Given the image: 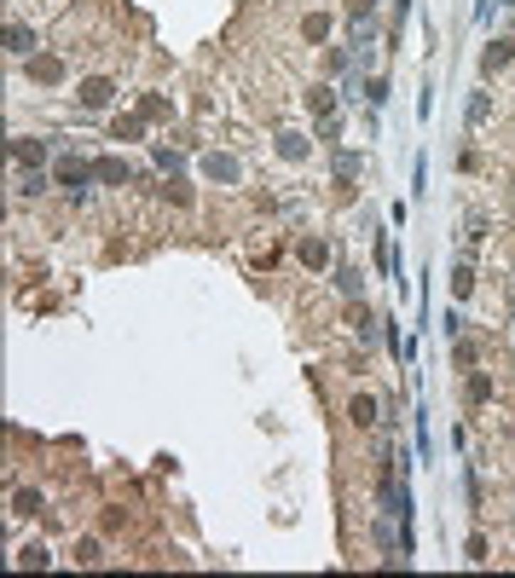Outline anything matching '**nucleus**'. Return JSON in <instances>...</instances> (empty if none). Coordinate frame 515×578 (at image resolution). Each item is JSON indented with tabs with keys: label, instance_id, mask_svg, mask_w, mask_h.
Returning <instances> with one entry per match:
<instances>
[{
	"label": "nucleus",
	"instance_id": "obj_1",
	"mask_svg": "<svg viewBox=\"0 0 515 578\" xmlns=\"http://www.w3.org/2000/svg\"><path fill=\"white\" fill-rule=\"evenodd\" d=\"M81 99H87L93 110H99V105H110V81H87V87H81Z\"/></svg>",
	"mask_w": 515,
	"mask_h": 578
}]
</instances>
